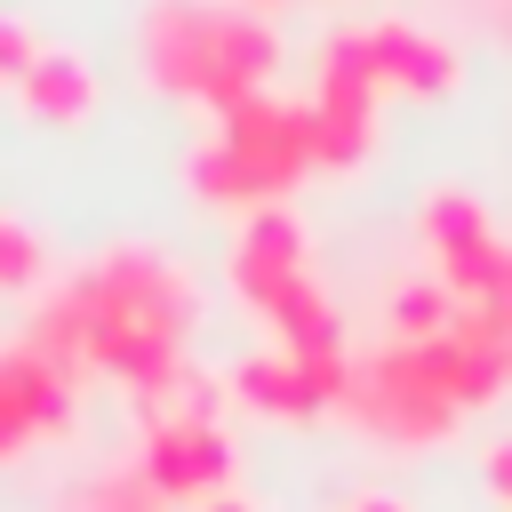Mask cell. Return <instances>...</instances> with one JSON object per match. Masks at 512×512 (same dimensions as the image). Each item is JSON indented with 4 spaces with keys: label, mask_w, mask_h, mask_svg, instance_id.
<instances>
[{
    "label": "cell",
    "mask_w": 512,
    "mask_h": 512,
    "mask_svg": "<svg viewBox=\"0 0 512 512\" xmlns=\"http://www.w3.org/2000/svg\"><path fill=\"white\" fill-rule=\"evenodd\" d=\"M64 424H72V376L56 360H40L32 344H8L0 352V464Z\"/></svg>",
    "instance_id": "obj_8"
},
{
    "label": "cell",
    "mask_w": 512,
    "mask_h": 512,
    "mask_svg": "<svg viewBox=\"0 0 512 512\" xmlns=\"http://www.w3.org/2000/svg\"><path fill=\"white\" fill-rule=\"evenodd\" d=\"M488 488L512 504V432H504V440H488Z\"/></svg>",
    "instance_id": "obj_16"
},
{
    "label": "cell",
    "mask_w": 512,
    "mask_h": 512,
    "mask_svg": "<svg viewBox=\"0 0 512 512\" xmlns=\"http://www.w3.org/2000/svg\"><path fill=\"white\" fill-rule=\"evenodd\" d=\"M32 56H40V40H32L16 16H0V80H8V88L24 80V64H32Z\"/></svg>",
    "instance_id": "obj_15"
},
{
    "label": "cell",
    "mask_w": 512,
    "mask_h": 512,
    "mask_svg": "<svg viewBox=\"0 0 512 512\" xmlns=\"http://www.w3.org/2000/svg\"><path fill=\"white\" fill-rule=\"evenodd\" d=\"M448 312H456V296H448L440 280H408V288L392 296V320H400V344H416V336H440V328H448Z\"/></svg>",
    "instance_id": "obj_13"
},
{
    "label": "cell",
    "mask_w": 512,
    "mask_h": 512,
    "mask_svg": "<svg viewBox=\"0 0 512 512\" xmlns=\"http://www.w3.org/2000/svg\"><path fill=\"white\" fill-rule=\"evenodd\" d=\"M200 320V280L168 256V248H104L96 264H80L24 328V344L40 360H56L64 376H120L136 392V408H168L176 376H184V336Z\"/></svg>",
    "instance_id": "obj_1"
},
{
    "label": "cell",
    "mask_w": 512,
    "mask_h": 512,
    "mask_svg": "<svg viewBox=\"0 0 512 512\" xmlns=\"http://www.w3.org/2000/svg\"><path fill=\"white\" fill-rule=\"evenodd\" d=\"M360 48H368L376 88H416V96L456 88V48H448V40H432V32H416V24H400V16L360 24Z\"/></svg>",
    "instance_id": "obj_9"
},
{
    "label": "cell",
    "mask_w": 512,
    "mask_h": 512,
    "mask_svg": "<svg viewBox=\"0 0 512 512\" xmlns=\"http://www.w3.org/2000/svg\"><path fill=\"white\" fill-rule=\"evenodd\" d=\"M136 464L168 504H208L232 488V432L216 416H144Z\"/></svg>",
    "instance_id": "obj_5"
},
{
    "label": "cell",
    "mask_w": 512,
    "mask_h": 512,
    "mask_svg": "<svg viewBox=\"0 0 512 512\" xmlns=\"http://www.w3.org/2000/svg\"><path fill=\"white\" fill-rule=\"evenodd\" d=\"M40 272H48L40 232H24L16 216H0V288H8V296H16V288H40Z\"/></svg>",
    "instance_id": "obj_14"
},
{
    "label": "cell",
    "mask_w": 512,
    "mask_h": 512,
    "mask_svg": "<svg viewBox=\"0 0 512 512\" xmlns=\"http://www.w3.org/2000/svg\"><path fill=\"white\" fill-rule=\"evenodd\" d=\"M232 288L280 328V352H336V304L304 272V224L280 200L248 208V224L232 240Z\"/></svg>",
    "instance_id": "obj_4"
},
{
    "label": "cell",
    "mask_w": 512,
    "mask_h": 512,
    "mask_svg": "<svg viewBox=\"0 0 512 512\" xmlns=\"http://www.w3.org/2000/svg\"><path fill=\"white\" fill-rule=\"evenodd\" d=\"M496 224L480 216V200L464 192V184H440L432 200H424V248L432 256H456V248H472V240H488Z\"/></svg>",
    "instance_id": "obj_12"
},
{
    "label": "cell",
    "mask_w": 512,
    "mask_h": 512,
    "mask_svg": "<svg viewBox=\"0 0 512 512\" xmlns=\"http://www.w3.org/2000/svg\"><path fill=\"white\" fill-rule=\"evenodd\" d=\"M16 104H24L40 128H72V120L96 112V64L72 56V48H40V56L24 64V80H16Z\"/></svg>",
    "instance_id": "obj_10"
},
{
    "label": "cell",
    "mask_w": 512,
    "mask_h": 512,
    "mask_svg": "<svg viewBox=\"0 0 512 512\" xmlns=\"http://www.w3.org/2000/svg\"><path fill=\"white\" fill-rule=\"evenodd\" d=\"M136 56H144L152 88L192 96L224 120L232 104L264 96V80L280 64V40L240 0H152L144 24H136Z\"/></svg>",
    "instance_id": "obj_2"
},
{
    "label": "cell",
    "mask_w": 512,
    "mask_h": 512,
    "mask_svg": "<svg viewBox=\"0 0 512 512\" xmlns=\"http://www.w3.org/2000/svg\"><path fill=\"white\" fill-rule=\"evenodd\" d=\"M200 512H256V504H248V496H232V488H224V496H208V504H200Z\"/></svg>",
    "instance_id": "obj_18"
},
{
    "label": "cell",
    "mask_w": 512,
    "mask_h": 512,
    "mask_svg": "<svg viewBox=\"0 0 512 512\" xmlns=\"http://www.w3.org/2000/svg\"><path fill=\"white\" fill-rule=\"evenodd\" d=\"M312 120H320V168H352L376 144V72L360 32H336L320 48V88H312Z\"/></svg>",
    "instance_id": "obj_6"
},
{
    "label": "cell",
    "mask_w": 512,
    "mask_h": 512,
    "mask_svg": "<svg viewBox=\"0 0 512 512\" xmlns=\"http://www.w3.org/2000/svg\"><path fill=\"white\" fill-rule=\"evenodd\" d=\"M56 512H168V496L144 480V464H96L56 488Z\"/></svg>",
    "instance_id": "obj_11"
},
{
    "label": "cell",
    "mask_w": 512,
    "mask_h": 512,
    "mask_svg": "<svg viewBox=\"0 0 512 512\" xmlns=\"http://www.w3.org/2000/svg\"><path fill=\"white\" fill-rule=\"evenodd\" d=\"M344 512H408V496H392V488H360Z\"/></svg>",
    "instance_id": "obj_17"
},
{
    "label": "cell",
    "mask_w": 512,
    "mask_h": 512,
    "mask_svg": "<svg viewBox=\"0 0 512 512\" xmlns=\"http://www.w3.org/2000/svg\"><path fill=\"white\" fill-rule=\"evenodd\" d=\"M320 160V120L312 104L248 96L216 120V136L192 152V192L216 208H272L304 168Z\"/></svg>",
    "instance_id": "obj_3"
},
{
    "label": "cell",
    "mask_w": 512,
    "mask_h": 512,
    "mask_svg": "<svg viewBox=\"0 0 512 512\" xmlns=\"http://www.w3.org/2000/svg\"><path fill=\"white\" fill-rule=\"evenodd\" d=\"M232 392L264 416H320V408H344L352 360L344 352H256L232 368Z\"/></svg>",
    "instance_id": "obj_7"
}]
</instances>
